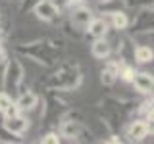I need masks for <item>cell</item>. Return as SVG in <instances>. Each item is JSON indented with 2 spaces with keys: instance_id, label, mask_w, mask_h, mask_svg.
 <instances>
[{
  "instance_id": "cell-1",
  "label": "cell",
  "mask_w": 154,
  "mask_h": 144,
  "mask_svg": "<svg viewBox=\"0 0 154 144\" xmlns=\"http://www.w3.org/2000/svg\"><path fill=\"white\" fill-rule=\"evenodd\" d=\"M81 83H83V73L77 64L60 65L56 73L50 75V79H48V86L52 90H66V92L79 88Z\"/></svg>"
},
{
  "instance_id": "cell-2",
  "label": "cell",
  "mask_w": 154,
  "mask_h": 144,
  "mask_svg": "<svg viewBox=\"0 0 154 144\" xmlns=\"http://www.w3.org/2000/svg\"><path fill=\"white\" fill-rule=\"evenodd\" d=\"M25 81V69H23L19 60H6L4 64V73H2V90L10 96L21 92V85Z\"/></svg>"
},
{
  "instance_id": "cell-3",
  "label": "cell",
  "mask_w": 154,
  "mask_h": 144,
  "mask_svg": "<svg viewBox=\"0 0 154 144\" xmlns=\"http://www.w3.org/2000/svg\"><path fill=\"white\" fill-rule=\"evenodd\" d=\"M56 48L52 44H45V42H33L27 46H19V52H25L31 60L38 62L42 65H50L52 64V56H54Z\"/></svg>"
},
{
  "instance_id": "cell-4",
  "label": "cell",
  "mask_w": 154,
  "mask_h": 144,
  "mask_svg": "<svg viewBox=\"0 0 154 144\" xmlns=\"http://www.w3.org/2000/svg\"><path fill=\"white\" fill-rule=\"evenodd\" d=\"M91 19H93V12H91L87 6H81V4H77V6L71 10L69 23H71L75 29H81V31H85V27L89 25Z\"/></svg>"
},
{
  "instance_id": "cell-5",
  "label": "cell",
  "mask_w": 154,
  "mask_h": 144,
  "mask_svg": "<svg viewBox=\"0 0 154 144\" xmlns=\"http://www.w3.org/2000/svg\"><path fill=\"white\" fill-rule=\"evenodd\" d=\"M4 129H8L10 133L17 134V136H21V134L27 133L29 129V119L25 115L17 113V115H12V117H4V123H2Z\"/></svg>"
},
{
  "instance_id": "cell-6",
  "label": "cell",
  "mask_w": 154,
  "mask_h": 144,
  "mask_svg": "<svg viewBox=\"0 0 154 144\" xmlns=\"http://www.w3.org/2000/svg\"><path fill=\"white\" fill-rule=\"evenodd\" d=\"M83 133V125L79 119H62L60 121V136L67 140H77Z\"/></svg>"
},
{
  "instance_id": "cell-7",
  "label": "cell",
  "mask_w": 154,
  "mask_h": 144,
  "mask_svg": "<svg viewBox=\"0 0 154 144\" xmlns=\"http://www.w3.org/2000/svg\"><path fill=\"white\" fill-rule=\"evenodd\" d=\"M33 10H35V16L41 19V21H48V23L56 21L58 14H60L50 0H38L35 6H33Z\"/></svg>"
},
{
  "instance_id": "cell-8",
  "label": "cell",
  "mask_w": 154,
  "mask_h": 144,
  "mask_svg": "<svg viewBox=\"0 0 154 144\" xmlns=\"http://www.w3.org/2000/svg\"><path fill=\"white\" fill-rule=\"evenodd\" d=\"M131 83H133V86H135V88H137L141 94H148V92H152L154 81H152V75H150V73H146V71H135Z\"/></svg>"
},
{
  "instance_id": "cell-9",
  "label": "cell",
  "mask_w": 154,
  "mask_h": 144,
  "mask_svg": "<svg viewBox=\"0 0 154 144\" xmlns=\"http://www.w3.org/2000/svg\"><path fill=\"white\" fill-rule=\"evenodd\" d=\"M150 133V125L144 119H137V121H131V125L127 127V136L131 140H143L144 136H148Z\"/></svg>"
},
{
  "instance_id": "cell-10",
  "label": "cell",
  "mask_w": 154,
  "mask_h": 144,
  "mask_svg": "<svg viewBox=\"0 0 154 144\" xmlns=\"http://www.w3.org/2000/svg\"><path fill=\"white\" fill-rule=\"evenodd\" d=\"M16 104L21 112H31V110H35L38 106V96L33 92V90H21V92L17 94Z\"/></svg>"
},
{
  "instance_id": "cell-11",
  "label": "cell",
  "mask_w": 154,
  "mask_h": 144,
  "mask_svg": "<svg viewBox=\"0 0 154 144\" xmlns=\"http://www.w3.org/2000/svg\"><path fill=\"white\" fill-rule=\"evenodd\" d=\"M91 52H93V56L96 60H106V58L112 54V42H110L106 37L94 38L93 46H91Z\"/></svg>"
},
{
  "instance_id": "cell-12",
  "label": "cell",
  "mask_w": 154,
  "mask_h": 144,
  "mask_svg": "<svg viewBox=\"0 0 154 144\" xmlns=\"http://www.w3.org/2000/svg\"><path fill=\"white\" fill-rule=\"evenodd\" d=\"M85 31L89 33L93 38L106 37L108 35V23H106V19H102V17H93L89 21V25L85 27Z\"/></svg>"
},
{
  "instance_id": "cell-13",
  "label": "cell",
  "mask_w": 154,
  "mask_h": 144,
  "mask_svg": "<svg viewBox=\"0 0 154 144\" xmlns=\"http://www.w3.org/2000/svg\"><path fill=\"white\" fill-rule=\"evenodd\" d=\"M100 81L104 86H112L118 81V62H108L104 65L102 73H100Z\"/></svg>"
},
{
  "instance_id": "cell-14",
  "label": "cell",
  "mask_w": 154,
  "mask_h": 144,
  "mask_svg": "<svg viewBox=\"0 0 154 144\" xmlns=\"http://www.w3.org/2000/svg\"><path fill=\"white\" fill-rule=\"evenodd\" d=\"M125 8V0H98V10L102 14H114Z\"/></svg>"
},
{
  "instance_id": "cell-15",
  "label": "cell",
  "mask_w": 154,
  "mask_h": 144,
  "mask_svg": "<svg viewBox=\"0 0 154 144\" xmlns=\"http://www.w3.org/2000/svg\"><path fill=\"white\" fill-rule=\"evenodd\" d=\"M133 58L139 62V64H148L152 62V48L146 46V44H141L133 50Z\"/></svg>"
},
{
  "instance_id": "cell-16",
  "label": "cell",
  "mask_w": 154,
  "mask_h": 144,
  "mask_svg": "<svg viewBox=\"0 0 154 144\" xmlns=\"http://www.w3.org/2000/svg\"><path fill=\"white\" fill-rule=\"evenodd\" d=\"M110 16H112V25H114V29H118V31H123V29L129 27V17L125 16L123 10H119V12H114V14H110Z\"/></svg>"
},
{
  "instance_id": "cell-17",
  "label": "cell",
  "mask_w": 154,
  "mask_h": 144,
  "mask_svg": "<svg viewBox=\"0 0 154 144\" xmlns=\"http://www.w3.org/2000/svg\"><path fill=\"white\" fill-rule=\"evenodd\" d=\"M0 142H4V144H17V142H21V136L10 133L8 129H4L2 125H0Z\"/></svg>"
},
{
  "instance_id": "cell-18",
  "label": "cell",
  "mask_w": 154,
  "mask_h": 144,
  "mask_svg": "<svg viewBox=\"0 0 154 144\" xmlns=\"http://www.w3.org/2000/svg\"><path fill=\"white\" fill-rule=\"evenodd\" d=\"M12 102H14V96H10L8 92H4V90H2V92H0V113H2Z\"/></svg>"
},
{
  "instance_id": "cell-19",
  "label": "cell",
  "mask_w": 154,
  "mask_h": 144,
  "mask_svg": "<svg viewBox=\"0 0 154 144\" xmlns=\"http://www.w3.org/2000/svg\"><path fill=\"white\" fill-rule=\"evenodd\" d=\"M42 144H58L60 142V136H58V133H46L45 136L41 138Z\"/></svg>"
},
{
  "instance_id": "cell-20",
  "label": "cell",
  "mask_w": 154,
  "mask_h": 144,
  "mask_svg": "<svg viewBox=\"0 0 154 144\" xmlns=\"http://www.w3.org/2000/svg\"><path fill=\"white\" fill-rule=\"evenodd\" d=\"M2 113H4V117H12V115H17V113H21V110L17 108V104H16V102H12V104H10L8 108L2 112Z\"/></svg>"
},
{
  "instance_id": "cell-21",
  "label": "cell",
  "mask_w": 154,
  "mask_h": 144,
  "mask_svg": "<svg viewBox=\"0 0 154 144\" xmlns=\"http://www.w3.org/2000/svg\"><path fill=\"white\" fill-rule=\"evenodd\" d=\"M50 2H52V4H54V6H56V10H58V12L69 6V2H67V0H50Z\"/></svg>"
},
{
  "instance_id": "cell-22",
  "label": "cell",
  "mask_w": 154,
  "mask_h": 144,
  "mask_svg": "<svg viewBox=\"0 0 154 144\" xmlns=\"http://www.w3.org/2000/svg\"><path fill=\"white\" fill-rule=\"evenodd\" d=\"M8 60V54H6V48H4V44L0 42V65H4Z\"/></svg>"
},
{
  "instance_id": "cell-23",
  "label": "cell",
  "mask_w": 154,
  "mask_h": 144,
  "mask_svg": "<svg viewBox=\"0 0 154 144\" xmlns=\"http://www.w3.org/2000/svg\"><path fill=\"white\" fill-rule=\"evenodd\" d=\"M37 2H38V0H23V2H21V10H29V8H33Z\"/></svg>"
},
{
  "instance_id": "cell-24",
  "label": "cell",
  "mask_w": 154,
  "mask_h": 144,
  "mask_svg": "<svg viewBox=\"0 0 154 144\" xmlns=\"http://www.w3.org/2000/svg\"><path fill=\"white\" fill-rule=\"evenodd\" d=\"M69 6H77V4H83V0H67Z\"/></svg>"
},
{
  "instance_id": "cell-25",
  "label": "cell",
  "mask_w": 154,
  "mask_h": 144,
  "mask_svg": "<svg viewBox=\"0 0 154 144\" xmlns=\"http://www.w3.org/2000/svg\"><path fill=\"white\" fill-rule=\"evenodd\" d=\"M108 142H122V138H119V136H118V134H114V136H112V138H110V140H108Z\"/></svg>"
},
{
  "instance_id": "cell-26",
  "label": "cell",
  "mask_w": 154,
  "mask_h": 144,
  "mask_svg": "<svg viewBox=\"0 0 154 144\" xmlns=\"http://www.w3.org/2000/svg\"><path fill=\"white\" fill-rule=\"evenodd\" d=\"M2 38H4V33H2V29H0V42H2Z\"/></svg>"
}]
</instances>
